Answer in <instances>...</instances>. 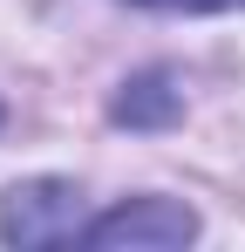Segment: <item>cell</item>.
Returning <instances> with one entry per match:
<instances>
[{
	"label": "cell",
	"mask_w": 245,
	"mask_h": 252,
	"mask_svg": "<svg viewBox=\"0 0 245 252\" xmlns=\"http://www.w3.org/2000/svg\"><path fill=\"white\" fill-rule=\"evenodd\" d=\"M89 218H82V191L61 177H34L14 184L0 205V239L7 246H82Z\"/></svg>",
	"instance_id": "cell-1"
},
{
	"label": "cell",
	"mask_w": 245,
	"mask_h": 252,
	"mask_svg": "<svg viewBox=\"0 0 245 252\" xmlns=\"http://www.w3.org/2000/svg\"><path fill=\"white\" fill-rule=\"evenodd\" d=\"M198 239V218L184 205H170V198H136V205H116V211H102V218H89V232H82V246H102V252H116V246H191Z\"/></svg>",
	"instance_id": "cell-2"
},
{
	"label": "cell",
	"mask_w": 245,
	"mask_h": 252,
	"mask_svg": "<svg viewBox=\"0 0 245 252\" xmlns=\"http://www.w3.org/2000/svg\"><path fill=\"white\" fill-rule=\"evenodd\" d=\"M136 7H170V14H239L245 0H136Z\"/></svg>",
	"instance_id": "cell-3"
}]
</instances>
